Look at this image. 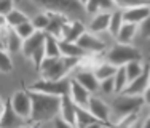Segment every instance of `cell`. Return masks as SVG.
I'll return each mask as SVG.
<instances>
[{
  "mask_svg": "<svg viewBox=\"0 0 150 128\" xmlns=\"http://www.w3.org/2000/svg\"><path fill=\"white\" fill-rule=\"evenodd\" d=\"M43 48H45V56H48V58H58V56H61V51H59V38L53 37V35L46 34V32H45Z\"/></svg>",
  "mask_w": 150,
  "mask_h": 128,
  "instance_id": "obj_25",
  "label": "cell"
},
{
  "mask_svg": "<svg viewBox=\"0 0 150 128\" xmlns=\"http://www.w3.org/2000/svg\"><path fill=\"white\" fill-rule=\"evenodd\" d=\"M30 96V115L29 123H45L59 115L61 109V96L48 95L42 91H27Z\"/></svg>",
  "mask_w": 150,
  "mask_h": 128,
  "instance_id": "obj_1",
  "label": "cell"
},
{
  "mask_svg": "<svg viewBox=\"0 0 150 128\" xmlns=\"http://www.w3.org/2000/svg\"><path fill=\"white\" fill-rule=\"evenodd\" d=\"M86 109L90 111L93 115L98 120H101L104 125H109V119H110V107L102 101L101 98H96V96H90V101H88Z\"/></svg>",
  "mask_w": 150,
  "mask_h": 128,
  "instance_id": "obj_9",
  "label": "cell"
},
{
  "mask_svg": "<svg viewBox=\"0 0 150 128\" xmlns=\"http://www.w3.org/2000/svg\"><path fill=\"white\" fill-rule=\"evenodd\" d=\"M149 72H150V66H149Z\"/></svg>",
  "mask_w": 150,
  "mask_h": 128,
  "instance_id": "obj_44",
  "label": "cell"
},
{
  "mask_svg": "<svg viewBox=\"0 0 150 128\" xmlns=\"http://www.w3.org/2000/svg\"><path fill=\"white\" fill-rule=\"evenodd\" d=\"M34 3L48 13H59L67 18L86 13L85 5L80 0H34Z\"/></svg>",
  "mask_w": 150,
  "mask_h": 128,
  "instance_id": "obj_4",
  "label": "cell"
},
{
  "mask_svg": "<svg viewBox=\"0 0 150 128\" xmlns=\"http://www.w3.org/2000/svg\"><path fill=\"white\" fill-rule=\"evenodd\" d=\"M113 83H115V93L117 95L121 93L123 88L126 87L128 79H126V72H125V67L123 66L117 67V72H115V75H113Z\"/></svg>",
  "mask_w": 150,
  "mask_h": 128,
  "instance_id": "obj_30",
  "label": "cell"
},
{
  "mask_svg": "<svg viewBox=\"0 0 150 128\" xmlns=\"http://www.w3.org/2000/svg\"><path fill=\"white\" fill-rule=\"evenodd\" d=\"M45 42V31H35L34 34H30L27 38L23 40V45H21V51L26 58H30L32 53L35 51L38 47H42Z\"/></svg>",
  "mask_w": 150,
  "mask_h": 128,
  "instance_id": "obj_12",
  "label": "cell"
},
{
  "mask_svg": "<svg viewBox=\"0 0 150 128\" xmlns=\"http://www.w3.org/2000/svg\"><path fill=\"white\" fill-rule=\"evenodd\" d=\"M113 6H115L113 0H88L85 3V11L90 13V15H94L99 11H110Z\"/></svg>",
  "mask_w": 150,
  "mask_h": 128,
  "instance_id": "obj_22",
  "label": "cell"
},
{
  "mask_svg": "<svg viewBox=\"0 0 150 128\" xmlns=\"http://www.w3.org/2000/svg\"><path fill=\"white\" fill-rule=\"evenodd\" d=\"M137 32V24H133V23H123L121 27L117 32L115 38L118 43H131Z\"/></svg>",
  "mask_w": 150,
  "mask_h": 128,
  "instance_id": "obj_21",
  "label": "cell"
},
{
  "mask_svg": "<svg viewBox=\"0 0 150 128\" xmlns=\"http://www.w3.org/2000/svg\"><path fill=\"white\" fill-rule=\"evenodd\" d=\"M144 127H145V128H150V117H149V119L144 122Z\"/></svg>",
  "mask_w": 150,
  "mask_h": 128,
  "instance_id": "obj_40",
  "label": "cell"
},
{
  "mask_svg": "<svg viewBox=\"0 0 150 128\" xmlns=\"http://www.w3.org/2000/svg\"><path fill=\"white\" fill-rule=\"evenodd\" d=\"M21 45H23V38L16 34V31L13 27L8 26V31H6V40H5V50L8 53H16L21 50Z\"/></svg>",
  "mask_w": 150,
  "mask_h": 128,
  "instance_id": "obj_24",
  "label": "cell"
},
{
  "mask_svg": "<svg viewBox=\"0 0 150 128\" xmlns=\"http://www.w3.org/2000/svg\"><path fill=\"white\" fill-rule=\"evenodd\" d=\"M144 106L142 96H131V95H123L120 93L115 99L112 101L110 106V117H115L117 123H120L125 117H128L133 112H139V109Z\"/></svg>",
  "mask_w": 150,
  "mask_h": 128,
  "instance_id": "obj_3",
  "label": "cell"
},
{
  "mask_svg": "<svg viewBox=\"0 0 150 128\" xmlns=\"http://www.w3.org/2000/svg\"><path fill=\"white\" fill-rule=\"evenodd\" d=\"M137 27H139V32H141L142 37L150 38V13H149V16L145 18L144 21H141V23L137 24Z\"/></svg>",
  "mask_w": 150,
  "mask_h": 128,
  "instance_id": "obj_36",
  "label": "cell"
},
{
  "mask_svg": "<svg viewBox=\"0 0 150 128\" xmlns=\"http://www.w3.org/2000/svg\"><path fill=\"white\" fill-rule=\"evenodd\" d=\"M13 70V63L6 50H0V72L10 74Z\"/></svg>",
  "mask_w": 150,
  "mask_h": 128,
  "instance_id": "obj_32",
  "label": "cell"
},
{
  "mask_svg": "<svg viewBox=\"0 0 150 128\" xmlns=\"http://www.w3.org/2000/svg\"><path fill=\"white\" fill-rule=\"evenodd\" d=\"M74 79L80 85H83L90 93H94V91L99 90V80L94 75V72H91V70H80V72L75 74Z\"/></svg>",
  "mask_w": 150,
  "mask_h": 128,
  "instance_id": "obj_19",
  "label": "cell"
},
{
  "mask_svg": "<svg viewBox=\"0 0 150 128\" xmlns=\"http://www.w3.org/2000/svg\"><path fill=\"white\" fill-rule=\"evenodd\" d=\"M80 2H81V3H83V5H85V3H86V2H88V0H80Z\"/></svg>",
  "mask_w": 150,
  "mask_h": 128,
  "instance_id": "obj_43",
  "label": "cell"
},
{
  "mask_svg": "<svg viewBox=\"0 0 150 128\" xmlns=\"http://www.w3.org/2000/svg\"><path fill=\"white\" fill-rule=\"evenodd\" d=\"M113 2L120 8H129V6L136 5H150V0H113Z\"/></svg>",
  "mask_w": 150,
  "mask_h": 128,
  "instance_id": "obj_35",
  "label": "cell"
},
{
  "mask_svg": "<svg viewBox=\"0 0 150 128\" xmlns=\"http://www.w3.org/2000/svg\"><path fill=\"white\" fill-rule=\"evenodd\" d=\"M3 24H5V18L0 16V26H3Z\"/></svg>",
  "mask_w": 150,
  "mask_h": 128,
  "instance_id": "obj_41",
  "label": "cell"
},
{
  "mask_svg": "<svg viewBox=\"0 0 150 128\" xmlns=\"http://www.w3.org/2000/svg\"><path fill=\"white\" fill-rule=\"evenodd\" d=\"M29 18L24 11H19V10H15L13 8L11 11L8 13V15H5V24L10 27H16L18 24L24 23V21H27Z\"/></svg>",
  "mask_w": 150,
  "mask_h": 128,
  "instance_id": "obj_27",
  "label": "cell"
},
{
  "mask_svg": "<svg viewBox=\"0 0 150 128\" xmlns=\"http://www.w3.org/2000/svg\"><path fill=\"white\" fill-rule=\"evenodd\" d=\"M59 51L61 56H70V58H80V59L86 55V51L77 42H67L62 40V38H59Z\"/></svg>",
  "mask_w": 150,
  "mask_h": 128,
  "instance_id": "obj_20",
  "label": "cell"
},
{
  "mask_svg": "<svg viewBox=\"0 0 150 128\" xmlns=\"http://www.w3.org/2000/svg\"><path fill=\"white\" fill-rule=\"evenodd\" d=\"M53 122H54V125H56V127H69V125H67V122H66V120H64L61 115H59V117L56 115L54 119H53Z\"/></svg>",
  "mask_w": 150,
  "mask_h": 128,
  "instance_id": "obj_39",
  "label": "cell"
},
{
  "mask_svg": "<svg viewBox=\"0 0 150 128\" xmlns=\"http://www.w3.org/2000/svg\"><path fill=\"white\" fill-rule=\"evenodd\" d=\"M150 13V5H136V6H129L125 8L123 11V21L125 23H133V24H139L141 21H144Z\"/></svg>",
  "mask_w": 150,
  "mask_h": 128,
  "instance_id": "obj_14",
  "label": "cell"
},
{
  "mask_svg": "<svg viewBox=\"0 0 150 128\" xmlns=\"http://www.w3.org/2000/svg\"><path fill=\"white\" fill-rule=\"evenodd\" d=\"M149 83H150V72H149V66H145L141 75H137L136 79L128 82L121 93L123 95H131V96H141L142 93H144V90L147 88Z\"/></svg>",
  "mask_w": 150,
  "mask_h": 128,
  "instance_id": "obj_7",
  "label": "cell"
},
{
  "mask_svg": "<svg viewBox=\"0 0 150 128\" xmlns=\"http://www.w3.org/2000/svg\"><path fill=\"white\" fill-rule=\"evenodd\" d=\"M59 115L66 120L69 127H75V102L72 101L70 95H62L61 96Z\"/></svg>",
  "mask_w": 150,
  "mask_h": 128,
  "instance_id": "obj_17",
  "label": "cell"
},
{
  "mask_svg": "<svg viewBox=\"0 0 150 128\" xmlns=\"http://www.w3.org/2000/svg\"><path fill=\"white\" fill-rule=\"evenodd\" d=\"M85 32V24L78 19H74V21H67L66 26H64V31H62V40H67V42H75L81 34Z\"/></svg>",
  "mask_w": 150,
  "mask_h": 128,
  "instance_id": "obj_18",
  "label": "cell"
},
{
  "mask_svg": "<svg viewBox=\"0 0 150 128\" xmlns=\"http://www.w3.org/2000/svg\"><path fill=\"white\" fill-rule=\"evenodd\" d=\"M29 90L34 91H42V93H48V95H56V96H62V95H69L70 90V79L69 77H61L56 80H50V79H40L29 87Z\"/></svg>",
  "mask_w": 150,
  "mask_h": 128,
  "instance_id": "obj_6",
  "label": "cell"
},
{
  "mask_svg": "<svg viewBox=\"0 0 150 128\" xmlns=\"http://www.w3.org/2000/svg\"><path fill=\"white\" fill-rule=\"evenodd\" d=\"M123 67H125V72H126V79H128V82L133 80V79H136L137 75H141L142 70H144V66H142L141 59H137V61H129V63L125 64Z\"/></svg>",
  "mask_w": 150,
  "mask_h": 128,
  "instance_id": "obj_28",
  "label": "cell"
},
{
  "mask_svg": "<svg viewBox=\"0 0 150 128\" xmlns=\"http://www.w3.org/2000/svg\"><path fill=\"white\" fill-rule=\"evenodd\" d=\"M123 11L121 10H117V11H112L110 13V19H109V32L115 37L117 32H118V29L121 27V24H123Z\"/></svg>",
  "mask_w": 150,
  "mask_h": 128,
  "instance_id": "obj_29",
  "label": "cell"
},
{
  "mask_svg": "<svg viewBox=\"0 0 150 128\" xmlns=\"http://www.w3.org/2000/svg\"><path fill=\"white\" fill-rule=\"evenodd\" d=\"M69 95L72 98V101L75 102L77 106H81V107H86L88 106V101H90V96L91 93L83 87L80 85L75 79H70V90H69Z\"/></svg>",
  "mask_w": 150,
  "mask_h": 128,
  "instance_id": "obj_13",
  "label": "cell"
},
{
  "mask_svg": "<svg viewBox=\"0 0 150 128\" xmlns=\"http://www.w3.org/2000/svg\"><path fill=\"white\" fill-rule=\"evenodd\" d=\"M93 125H104V123L96 119L86 107L75 104V127L85 128V127H93Z\"/></svg>",
  "mask_w": 150,
  "mask_h": 128,
  "instance_id": "obj_16",
  "label": "cell"
},
{
  "mask_svg": "<svg viewBox=\"0 0 150 128\" xmlns=\"http://www.w3.org/2000/svg\"><path fill=\"white\" fill-rule=\"evenodd\" d=\"M11 107L15 109L18 115H21L23 119H29L30 115V96L27 91H16L10 99Z\"/></svg>",
  "mask_w": 150,
  "mask_h": 128,
  "instance_id": "obj_8",
  "label": "cell"
},
{
  "mask_svg": "<svg viewBox=\"0 0 150 128\" xmlns=\"http://www.w3.org/2000/svg\"><path fill=\"white\" fill-rule=\"evenodd\" d=\"M48 15H50V23H48V26H46L45 32L50 35H53V37H56V38H61L62 37L64 26H66V23L69 21V18L64 16V15H59V13H48Z\"/></svg>",
  "mask_w": 150,
  "mask_h": 128,
  "instance_id": "obj_15",
  "label": "cell"
},
{
  "mask_svg": "<svg viewBox=\"0 0 150 128\" xmlns=\"http://www.w3.org/2000/svg\"><path fill=\"white\" fill-rule=\"evenodd\" d=\"M24 123H26V119H23L21 115H18L15 112L10 99L5 101L2 111H0V127H21Z\"/></svg>",
  "mask_w": 150,
  "mask_h": 128,
  "instance_id": "obj_10",
  "label": "cell"
},
{
  "mask_svg": "<svg viewBox=\"0 0 150 128\" xmlns=\"http://www.w3.org/2000/svg\"><path fill=\"white\" fill-rule=\"evenodd\" d=\"M105 59H107V63L120 67V66H125V64L129 63V61L142 59V53L129 43H118V42H117V45H113V47L107 51Z\"/></svg>",
  "mask_w": 150,
  "mask_h": 128,
  "instance_id": "obj_5",
  "label": "cell"
},
{
  "mask_svg": "<svg viewBox=\"0 0 150 128\" xmlns=\"http://www.w3.org/2000/svg\"><path fill=\"white\" fill-rule=\"evenodd\" d=\"M115 72H117V66H113V64H110V63H102L94 69V75L98 77L99 82L107 79V77H113Z\"/></svg>",
  "mask_w": 150,
  "mask_h": 128,
  "instance_id": "obj_26",
  "label": "cell"
},
{
  "mask_svg": "<svg viewBox=\"0 0 150 128\" xmlns=\"http://www.w3.org/2000/svg\"><path fill=\"white\" fill-rule=\"evenodd\" d=\"M109 19H110V13L109 11H99L98 15H94V18L90 21V29L93 34L96 32H104L109 27Z\"/></svg>",
  "mask_w": 150,
  "mask_h": 128,
  "instance_id": "obj_23",
  "label": "cell"
},
{
  "mask_svg": "<svg viewBox=\"0 0 150 128\" xmlns=\"http://www.w3.org/2000/svg\"><path fill=\"white\" fill-rule=\"evenodd\" d=\"M50 23V15L48 13H42V15L35 16L34 19H32V24H34V27L37 31H45L46 26H48Z\"/></svg>",
  "mask_w": 150,
  "mask_h": 128,
  "instance_id": "obj_33",
  "label": "cell"
},
{
  "mask_svg": "<svg viewBox=\"0 0 150 128\" xmlns=\"http://www.w3.org/2000/svg\"><path fill=\"white\" fill-rule=\"evenodd\" d=\"M99 90L104 91L105 95L115 93V83H113V77H107V79L99 82Z\"/></svg>",
  "mask_w": 150,
  "mask_h": 128,
  "instance_id": "obj_34",
  "label": "cell"
},
{
  "mask_svg": "<svg viewBox=\"0 0 150 128\" xmlns=\"http://www.w3.org/2000/svg\"><path fill=\"white\" fill-rule=\"evenodd\" d=\"M141 96H142V99H144V104L150 106V83L147 85V88L144 90V93H142Z\"/></svg>",
  "mask_w": 150,
  "mask_h": 128,
  "instance_id": "obj_38",
  "label": "cell"
},
{
  "mask_svg": "<svg viewBox=\"0 0 150 128\" xmlns=\"http://www.w3.org/2000/svg\"><path fill=\"white\" fill-rule=\"evenodd\" d=\"M13 29L16 31V34L19 35V37L23 38V40H24V38H27L30 34H34V32L37 31V29L34 27V24H32V21H30V19L24 21V23H21V24H18V26H16V27H13Z\"/></svg>",
  "mask_w": 150,
  "mask_h": 128,
  "instance_id": "obj_31",
  "label": "cell"
},
{
  "mask_svg": "<svg viewBox=\"0 0 150 128\" xmlns=\"http://www.w3.org/2000/svg\"><path fill=\"white\" fill-rule=\"evenodd\" d=\"M13 8H15L13 0H0V16L5 18V15H8Z\"/></svg>",
  "mask_w": 150,
  "mask_h": 128,
  "instance_id": "obj_37",
  "label": "cell"
},
{
  "mask_svg": "<svg viewBox=\"0 0 150 128\" xmlns=\"http://www.w3.org/2000/svg\"><path fill=\"white\" fill-rule=\"evenodd\" d=\"M2 107H3V102H2V101H0V111H2Z\"/></svg>",
  "mask_w": 150,
  "mask_h": 128,
  "instance_id": "obj_42",
  "label": "cell"
},
{
  "mask_svg": "<svg viewBox=\"0 0 150 128\" xmlns=\"http://www.w3.org/2000/svg\"><path fill=\"white\" fill-rule=\"evenodd\" d=\"M75 42L86 53H99V51H104L105 50V43L101 38L96 37L94 34H91V32H83Z\"/></svg>",
  "mask_w": 150,
  "mask_h": 128,
  "instance_id": "obj_11",
  "label": "cell"
},
{
  "mask_svg": "<svg viewBox=\"0 0 150 128\" xmlns=\"http://www.w3.org/2000/svg\"><path fill=\"white\" fill-rule=\"evenodd\" d=\"M80 61V58H70V56H58V58L45 56L38 67V72L42 74V79L56 80L61 77H66V74L70 69H74Z\"/></svg>",
  "mask_w": 150,
  "mask_h": 128,
  "instance_id": "obj_2",
  "label": "cell"
}]
</instances>
